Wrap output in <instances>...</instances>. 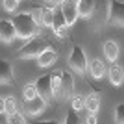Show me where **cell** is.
Masks as SVG:
<instances>
[{
    "instance_id": "cell-2",
    "label": "cell",
    "mask_w": 124,
    "mask_h": 124,
    "mask_svg": "<svg viewBox=\"0 0 124 124\" xmlns=\"http://www.w3.org/2000/svg\"><path fill=\"white\" fill-rule=\"evenodd\" d=\"M50 44L40 34L27 40L16 52V58L21 60L36 59Z\"/></svg>"
},
{
    "instance_id": "cell-23",
    "label": "cell",
    "mask_w": 124,
    "mask_h": 124,
    "mask_svg": "<svg viewBox=\"0 0 124 124\" xmlns=\"http://www.w3.org/2000/svg\"><path fill=\"white\" fill-rule=\"evenodd\" d=\"M6 116V124H30L27 118L19 110L13 114Z\"/></svg>"
},
{
    "instance_id": "cell-18",
    "label": "cell",
    "mask_w": 124,
    "mask_h": 124,
    "mask_svg": "<svg viewBox=\"0 0 124 124\" xmlns=\"http://www.w3.org/2000/svg\"><path fill=\"white\" fill-rule=\"evenodd\" d=\"M54 7L50 5L41 6L39 18L40 25L51 28L53 20Z\"/></svg>"
},
{
    "instance_id": "cell-6",
    "label": "cell",
    "mask_w": 124,
    "mask_h": 124,
    "mask_svg": "<svg viewBox=\"0 0 124 124\" xmlns=\"http://www.w3.org/2000/svg\"><path fill=\"white\" fill-rule=\"evenodd\" d=\"M34 83L38 96L49 106L54 100L51 85V73L41 75Z\"/></svg>"
},
{
    "instance_id": "cell-15",
    "label": "cell",
    "mask_w": 124,
    "mask_h": 124,
    "mask_svg": "<svg viewBox=\"0 0 124 124\" xmlns=\"http://www.w3.org/2000/svg\"><path fill=\"white\" fill-rule=\"evenodd\" d=\"M91 77L96 81H100L106 76L107 69L103 62L99 58H95L91 62L88 67Z\"/></svg>"
},
{
    "instance_id": "cell-25",
    "label": "cell",
    "mask_w": 124,
    "mask_h": 124,
    "mask_svg": "<svg viewBox=\"0 0 124 124\" xmlns=\"http://www.w3.org/2000/svg\"><path fill=\"white\" fill-rule=\"evenodd\" d=\"M62 124H83V121L79 114L70 109L67 113Z\"/></svg>"
},
{
    "instance_id": "cell-20",
    "label": "cell",
    "mask_w": 124,
    "mask_h": 124,
    "mask_svg": "<svg viewBox=\"0 0 124 124\" xmlns=\"http://www.w3.org/2000/svg\"><path fill=\"white\" fill-rule=\"evenodd\" d=\"M38 96L34 83H29L24 85L22 90V101L27 102L32 101Z\"/></svg>"
},
{
    "instance_id": "cell-17",
    "label": "cell",
    "mask_w": 124,
    "mask_h": 124,
    "mask_svg": "<svg viewBox=\"0 0 124 124\" xmlns=\"http://www.w3.org/2000/svg\"><path fill=\"white\" fill-rule=\"evenodd\" d=\"M95 6V2L93 0H77V10L79 18L84 20L90 19L93 14Z\"/></svg>"
},
{
    "instance_id": "cell-27",
    "label": "cell",
    "mask_w": 124,
    "mask_h": 124,
    "mask_svg": "<svg viewBox=\"0 0 124 124\" xmlns=\"http://www.w3.org/2000/svg\"><path fill=\"white\" fill-rule=\"evenodd\" d=\"M30 124H62V122L56 120H36L29 121Z\"/></svg>"
},
{
    "instance_id": "cell-7",
    "label": "cell",
    "mask_w": 124,
    "mask_h": 124,
    "mask_svg": "<svg viewBox=\"0 0 124 124\" xmlns=\"http://www.w3.org/2000/svg\"><path fill=\"white\" fill-rule=\"evenodd\" d=\"M75 80L72 74L67 70H62V85L59 97L65 101H70L75 94Z\"/></svg>"
},
{
    "instance_id": "cell-12",
    "label": "cell",
    "mask_w": 124,
    "mask_h": 124,
    "mask_svg": "<svg viewBox=\"0 0 124 124\" xmlns=\"http://www.w3.org/2000/svg\"><path fill=\"white\" fill-rule=\"evenodd\" d=\"M58 54L51 46L45 49L36 59L38 66L42 69H47L53 66L58 59Z\"/></svg>"
},
{
    "instance_id": "cell-13",
    "label": "cell",
    "mask_w": 124,
    "mask_h": 124,
    "mask_svg": "<svg viewBox=\"0 0 124 124\" xmlns=\"http://www.w3.org/2000/svg\"><path fill=\"white\" fill-rule=\"evenodd\" d=\"M108 78L111 85L116 88L121 87L124 81L123 67L118 64H112L108 72Z\"/></svg>"
},
{
    "instance_id": "cell-10",
    "label": "cell",
    "mask_w": 124,
    "mask_h": 124,
    "mask_svg": "<svg viewBox=\"0 0 124 124\" xmlns=\"http://www.w3.org/2000/svg\"><path fill=\"white\" fill-rule=\"evenodd\" d=\"M60 2L59 1L54 7L53 20L51 29L57 37L62 38L68 27L61 10Z\"/></svg>"
},
{
    "instance_id": "cell-3",
    "label": "cell",
    "mask_w": 124,
    "mask_h": 124,
    "mask_svg": "<svg viewBox=\"0 0 124 124\" xmlns=\"http://www.w3.org/2000/svg\"><path fill=\"white\" fill-rule=\"evenodd\" d=\"M67 62L70 68L77 75L82 77L86 75L88 69L87 57L80 46L76 45L72 47Z\"/></svg>"
},
{
    "instance_id": "cell-26",
    "label": "cell",
    "mask_w": 124,
    "mask_h": 124,
    "mask_svg": "<svg viewBox=\"0 0 124 124\" xmlns=\"http://www.w3.org/2000/svg\"><path fill=\"white\" fill-rule=\"evenodd\" d=\"M22 1L19 0H5L3 1V10L8 13L12 14L16 11Z\"/></svg>"
},
{
    "instance_id": "cell-9",
    "label": "cell",
    "mask_w": 124,
    "mask_h": 124,
    "mask_svg": "<svg viewBox=\"0 0 124 124\" xmlns=\"http://www.w3.org/2000/svg\"><path fill=\"white\" fill-rule=\"evenodd\" d=\"M15 83L12 64L8 59L0 57V87L13 86Z\"/></svg>"
},
{
    "instance_id": "cell-21",
    "label": "cell",
    "mask_w": 124,
    "mask_h": 124,
    "mask_svg": "<svg viewBox=\"0 0 124 124\" xmlns=\"http://www.w3.org/2000/svg\"><path fill=\"white\" fill-rule=\"evenodd\" d=\"M85 98L82 94L75 93L70 100L71 109L78 114L82 111L85 109Z\"/></svg>"
},
{
    "instance_id": "cell-4",
    "label": "cell",
    "mask_w": 124,
    "mask_h": 124,
    "mask_svg": "<svg viewBox=\"0 0 124 124\" xmlns=\"http://www.w3.org/2000/svg\"><path fill=\"white\" fill-rule=\"evenodd\" d=\"M107 21L109 24L119 28L124 25V2L110 0L107 7Z\"/></svg>"
},
{
    "instance_id": "cell-22",
    "label": "cell",
    "mask_w": 124,
    "mask_h": 124,
    "mask_svg": "<svg viewBox=\"0 0 124 124\" xmlns=\"http://www.w3.org/2000/svg\"><path fill=\"white\" fill-rule=\"evenodd\" d=\"M5 115L13 114L19 111L18 104L16 98L12 95L4 97Z\"/></svg>"
},
{
    "instance_id": "cell-16",
    "label": "cell",
    "mask_w": 124,
    "mask_h": 124,
    "mask_svg": "<svg viewBox=\"0 0 124 124\" xmlns=\"http://www.w3.org/2000/svg\"><path fill=\"white\" fill-rule=\"evenodd\" d=\"M101 100L100 95L95 92L88 93L85 98V109L88 113L98 114L101 109Z\"/></svg>"
},
{
    "instance_id": "cell-1",
    "label": "cell",
    "mask_w": 124,
    "mask_h": 124,
    "mask_svg": "<svg viewBox=\"0 0 124 124\" xmlns=\"http://www.w3.org/2000/svg\"><path fill=\"white\" fill-rule=\"evenodd\" d=\"M10 19L15 27L17 38L28 40L40 34L41 25L37 18L31 13H18Z\"/></svg>"
},
{
    "instance_id": "cell-19",
    "label": "cell",
    "mask_w": 124,
    "mask_h": 124,
    "mask_svg": "<svg viewBox=\"0 0 124 124\" xmlns=\"http://www.w3.org/2000/svg\"><path fill=\"white\" fill-rule=\"evenodd\" d=\"M62 85V71L51 72V85L54 99L59 97Z\"/></svg>"
},
{
    "instance_id": "cell-14",
    "label": "cell",
    "mask_w": 124,
    "mask_h": 124,
    "mask_svg": "<svg viewBox=\"0 0 124 124\" xmlns=\"http://www.w3.org/2000/svg\"><path fill=\"white\" fill-rule=\"evenodd\" d=\"M103 53L106 60L111 64L115 63L119 58V47L116 42L109 39L105 42L103 47Z\"/></svg>"
},
{
    "instance_id": "cell-28",
    "label": "cell",
    "mask_w": 124,
    "mask_h": 124,
    "mask_svg": "<svg viewBox=\"0 0 124 124\" xmlns=\"http://www.w3.org/2000/svg\"><path fill=\"white\" fill-rule=\"evenodd\" d=\"M98 114L87 113L85 120V124H98Z\"/></svg>"
},
{
    "instance_id": "cell-8",
    "label": "cell",
    "mask_w": 124,
    "mask_h": 124,
    "mask_svg": "<svg viewBox=\"0 0 124 124\" xmlns=\"http://www.w3.org/2000/svg\"><path fill=\"white\" fill-rule=\"evenodd\" d=\"M60 6L62 14L68 27L73 26L78 19L77 0H61Z\"/></svg>"
},
{
    "instance_id": "cell-29",
    "label": "cell",
    "mask_w": 124,
    "mask_h": 124,
    "mask_svg": "<svg viewBox=\"0 0 124 124\" xmlns=\"http://www.w3.org/2000/svg\"><path fill=\"white\" fill-rule=\"evenodd\" d=\"M5 115L4 97L0 96V116Z\"/></svg>"
},
{
    "instance_id": "cell-5",
    "label": "cell",
    "mask_w": 124,
    "mask_h": 124,
    "mask_svg": "<svg viewBox=\"0 0 124 124\" xmlns=\"http://www.w3.org/2000/svg\"><path fill=\"white\" fill-rule=\"evenodd\" d=\"M48 106L46 102L38 96L32 101H22V112L30 120H36L44 114Z\"/></svg>"
},
{
    "instance_id": "cell-24",
    "label": "cell",
    "mask_w": 124,
    "mask_h": 124,
    "mask_svg": "<svg viewBox=\"0 0 124 124\" xmlns=\"http://www.w3.org/2000/svg\"><path fill=\"white\" fill-rule=\"evenodd\" d=\"M115 124H124V104L120 102L115 107L113 113Z\"/></svg>"
},
{
    "instance_id": "cell-11",
    "label": "cell",
    "mask_w": 124,
    "mask_h": 124,
    "mask_svg": "<svg viewBox=\"0 0 124 124\" xmlns=\"http://www.w3.org/2000/svg\"><path fill=\"white\" fill-rule=\"evenodd\" d=\"M16 38L15 27L11 19H0V40L5 44H10Z\"/></svg>"
}]
</instances>
